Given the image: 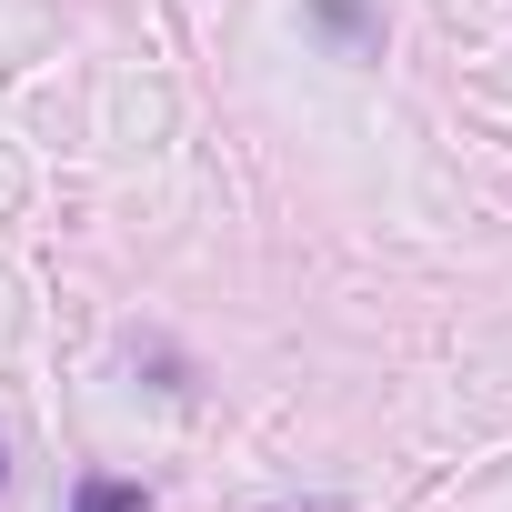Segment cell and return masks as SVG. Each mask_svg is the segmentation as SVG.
Masks as SVG:
<instances>
[{"label":"cell","mask_w":512,"mask_h":512,"mask_svg":"<svg viewBox=\"0 0 512 512\" xmlns=\"http://www.w3.org/2000/svg\"><path fill=\"white\" fill-rule=\"evenodd\" d=\"M312 31H332V41H352V51H372V41H382L372 0H312Z\"/></svg>","instance_id":"cell-1"},{"label":"cell","mask_w":512,"mask_h":512,"mask_svg":"<svg viewBox=\"0 0 512 512\" xmlns=\"http://www.w3.org/2000/svg\"><path fill=\"white\" fill-rule=\"evenodd\" d=\"M71 512H141V482H111V472H91Z\"/></svg>","instance_id":"cell-2"},{"label":"cell","mask_w":512,"mask_h":512,"mask_svg":"<svg viewBox=\"0 0 512 512\" xmlns=\"http://www.w3.org/2000/svg\"><path fill=\"white\" fill-rule=\"evenodd\" d=\"M0 482H11V462H0Z\"/></svg>","instance_id":"cell-3"}]
</instances>
